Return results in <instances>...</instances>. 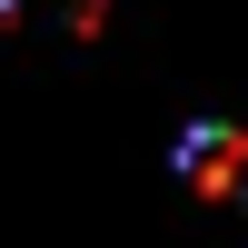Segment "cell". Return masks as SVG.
<instances>
[{"label": "cell", "instance_id": "cell-2", "mask_svg": "<svg viewBox=\"0 0 248 248\" xmlns=\"http://www.w3.org/2000/svg\"><path fill=\"white\" fill-rule=\"evenodd\" d=\"M0 20H10V0H0Z\"/></svg>", "mask_w": 248, "mask_h": 248}, {"label": "cell", "instance_id": "cell-1", "mask_svg": "<svg viewBox=\"0 0 248 248\" xmlns=\"http://www.w3.org/2000/svg\"><path fill=\"white\" fill-rule=\"evenodd\" d=\"M179 179H189L199 199H248V139L218 129V119H199V129L179 139Z\"/></svg>", "mask_w": 248, "mask_h": 248}]
</instances>
